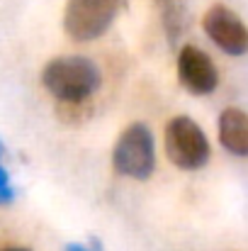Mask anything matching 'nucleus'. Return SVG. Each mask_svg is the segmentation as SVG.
Wrapping results in <instances>:
<instances>
[{
    "instance_id": "7",
    "label": "nucleus",
    "mask_w": 248,
    "mask_h": 251,
    "mask_svg": "<svg viewBox=\"0 0 248 251\" xmlns=\"http://www.w3.org/2000/svg\"><path fill=\"white\" fill-rule=\"evenodd\" d=\"M219 142L234 156H248V115L239 107H226L219 117Z\"/></svg>"
},
{
    "instance_id": "11",
    "label": "nucleus",
    "mask_w": 248,
    "mask_h": 251,
    "mask_svg": "<svg viewBox=\"0 0 248 251\" xmlns=\"http://www.w3.org/2000/svg\"><path fill=\"white\" fill-rule=\"evenodd\" d=\"M5 251H27V249H5Z\"/></svg>"
},
{
    "instance_id": "1",
    "label": "nucleus",
    "mask_w": 248,
    "mask_h": 251,
    "mask_svg": "<svg viewBox=\"0 0 248 251\" xmlns=\"http://www.w3.org/2000/svg\"><path fill=\"white\" fill-rule=\"evenodd\" d=\"M44 88L64 105H83L102 83L100 69L85 56L51 59L42 71Z\"/></svg>"
},
{
    "instance_id": "8",
    "label": "nucleus",
    "mask_w": 248,
    "mask_h": 251,
    "mask_svg": "<svg viewBox=\"0 0 248 251\" xmlns=\"http://www.w3.org/2000/svg\"><path fill=\"white\" fill-rule=\"evenodd\" d=\"M15 200V190L10 188V178H7V171L0 166V205H7Z\"/></svg>"
},
{
    "instance_id": "9",
    "label": "nucleus",
    "mask_w": 248,
    "mask_h": 251,
    "mask_svg": "<svg viewBox=\"0 0 248 251\" xmlns=\"http://www.w3.org/2000/svg\"><path fill=\"white\" fill-rule=\"evenodd\" d=\"M66 251H88L85 247H81V244H68L66 247Z\"/></svg>"
},
{
    "instance_id": "2",
    "label": "nucleus",
    "mask_w": 248,
    "mask_h": 251,
    "mask_svg": "<svg viewBox=\"0 0 248 251\" xmlns=\"http://www.w3.org/2000/svg\"><path fill=\"white\" fill-rule=\"evenodd\" d=\"M112 166L117 173L134 180H146L154 173L156 147H154V134L144 122H132L119 134L112 151Z\"/></svg>"
},
{
    "instance_id": "10",
    "label": "nucleus",
    "mask_w": 248,
    "mask_h": 251,
    "mask_svg": "<svg viewBox=\"0 0 248 251\" xmlns=\"http://www.w3.org/2000/svg\"><path fill=\"white\" fill-rule=\"evenodd\" d=\"M2 154H5V147H2V142H0V156H2Z\"/></svg>"
},
{
    "instance_id": "4",
    "label": "nucleus",
    "mask_w": 248,
    "mask_h": 251,
    "mask_svg": "<svg viewBox=\"0 0 248 251\" xmlns=\"http://www.w3.org/2000/svg\"><path fill=\"white\" fill-rule=\"evenodd\" d=\"M165 154L170 164L182 171H197L209 161V142L192 117H173L163 132Z\"/></svg>"
},
{
    "instance_id": "5",
    "label": "nucleus",
    "mask_w": 248,
    "mask_h": 251,
    "mask_svg": "<svg viewBox=\"0 0 248 251\" xmlns=\"http://www.w3.org/2000/svg\"><path fill=\"white\" fill-rule=\"evenodd\" d=\"M204 34L229 56L248 54V27L246 22L229 10L226 5H212L202 17Z\"/></svg>"
},
{
    "instance_id": "3",
    "label": "nucleus",
    "mask_w": 248,
    "mask_h": 251,
    "mask_svg": "<svg viewBox=\"0 0 248 251\" xmlns=\"http://www.w3.org/2000/svg\"><path fill=\"white\" fill-rule=\"evenodd\" d=\"M127 0H68L64 10V29L73 42H92L102 37Z\"/></svg>"
},
{
    "instance_id": "6",
    "label": "nucleus",
    "mask_w": 248,
    "mask_h": 251,
    "mask_svg": "<svg viewBox=\"0 0 248 251\" xmlns=\"http://www.w3.org/2000/svg\"><path fill=\"white\" fill-rule=\"evenodd\" d=\"M178 81L192 95H209L219 85V71L207 51L185 44L178 54Z\"/></svg>"
}]
</instances>
